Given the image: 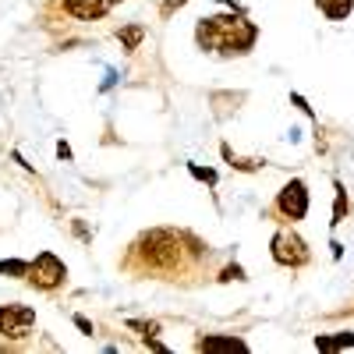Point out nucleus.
Here are the masks:
<instances>
[{
  "mask_svg": "<svg viewBox=\"0 0 354 354\" xmlns=\"http://www.w3.org/2000/svg\"><path fill=\"white\" fill-rule=\"evenodd\" d=\"M121 270L131 277H145V280L198 283L213 270V248L188 230L156 227L131 241L128 255L121 259Z\"/></svg>",
  "mask_w": 354,
  "mask_h": 354,
  "instance_id": "obj_1",
  "label": "nucleus"
},
{
  "mask_svg": "<svg viewBox=\"0 0 354 354\" xmlns=\"http://www.w3.org/2000/svg\"><path fill=\"white\" fill-rule=\"evenodd\" d=\"M255 36H259L255 25L241 15H213V18H202L195 28L198 46L209 53H223V57L248 53L255 46Z\"/></svg>",
  "mask_w": 354,
  "mask_h": 354,
  "instance_id": "obj_2",
  "label": "nucleus"
},
{
  "mask_svg": "<svg viewBox=\"0 0 354 354\" xmlns=\"http://www.w3.org/2000/svg\"><path fill=\"white\" fill-rule=\"evenodd\" d=\"M270 255H273L277 266H287V270H301V266H308V259H312L308 245L301 241V234H294V230H287V227L273 234Z\"/></svg>",
  "mask_w": 354,
  "mask_h": 354,
  "instance_id": "obj_3",
  "label": "nucleus"
},
{
  "mask_svg": "<svg viewBox=\"0 0 354 354\" xmlns=\"http://www.w3.org/2000/svg\"><path fill=\"white\" fill-rule=\"evenodd\" d=\"M28 283H32L36 290H57V287H64V280H68V266L57 259L53 252H43V255H36V262H28Z\"/></svg>",
  "mask_w": 354,
  "mask_h": 354,
  "instance_id": "obj_4",
  "label": "nucleus"
},
{
  "mask_svg": "<svg viewBox=\"0 0 354 354\" xmlns=\"http://www.w3.org/2000/svg\"><path fill=\"white\" fill-rule=\"evenodd\" d=\"M273 213L280 216V220H287V223H298V220H305V213H308V185L305 181H287L283 188H280V195H277V202H273Z\"/></svg>",
  "mask_w": 354,
  "mask_h": 354,
  "instance_id": "obj_5",
  "label": "nucleus"
},
{
  "mask_svg": "<svg viewBox=\"0 0 354 354\" xmlns=\"http://www.w3.org/2000/svg\"><path fill=\"white\" fill-rule=\"evenodd\" d=\"M36 330V312L28 308V305H0V337H8V340H25V337H32Z\"/></svg>",
  "mask_w": 354,
  "mask_h": 354,
  "instance_id": "obj_6",
  "label": "nucleus"
},
{
  "mask_svg": "<svg viewBox=\"0 0 354 354\" xmlns=\"http://www.w3.org/2000/svg\"><path fill=\"white\" fill-rule=\"evenodd\" d=\"M113 0H61V11L75 21H96L110 11Z\"/></svg>",
  "mask_w": 354,
  "mask_h": 354,
  "instance_id": "obj_7",
  "label": "nucleus"
},
{
  "mask_svg": "<svg viewBox=\"0 0 354 354\" xmlns=\"http://www.w3.org/2000/svg\"><path fill=\"white\" fill-rule=\"evenodd\" d=\"M195 347L198 351H248V344L241 337H202Z\"/></svg>",
  "mask_w": 354,
  "mask_h": 354,
  "instance_id": "obj_8",
  "label": "nucleus"
},
{
  "mask_svg": "<svg viewBox=\"0 0 354 354\" xmlns=\"http://www.w3.org/2000/svg\"><path fill=\"white\" fill-rule=\"evenodd\" d=\"M315 8L326 15L330 21H344V18H351V11H354V0H315Z\"/></svg>",
  "mask_w": 354,
  "mask_h": 354,
  "instance_id": "obj_9",
  "label": "nucleus"
},
{
  "mask_svg": "<svg viewBox=\"0 0 354 354\" xmlns=\"http://www.w3.org/2000/svg\"><path fill=\"white\" fill-rule=\"evenodd\" d=\"M117 36H121V43H124L128 50H138V43H142V28H138V25H135V28H121Z\"/></svg>",
  "mask_w": 354,
  "mask_h": 354,
  "instance_id": "obj_10",
  "label": "nucleus"
},
{
  "mask_svg": "<svg viewBox=\"0 0 354 354\" xmlns=\"http://www.w3.org/2000/svg\"><path fill=\"white\" fill-rule=\"evenodd\" d=\"M354 344V337L351 333H344V337H337V340H319V347L322 351H333V347H351Z\"/></svg>",
  "mask_w": 354,
  "mask_h": 354,
  "instance_id": "obj_11",
  "label": "nucleus"
},
{
  "mask_svg": "<svg viewBox=\"0 0 354 354\" xmlns=\"http://www.w3.org/2000/svg\"><path fill=\"white\" fill-rule=\"evenodd\" d=\"M0 273H28V262H0Z\"/></svg>",
  "mask_w": 354,
  "mask_h": 354,
  "instance_id": "obj_12",
  "label": "nucleus"
},
{
  "mask_svg": "<svg viewBox=\"0 0 354 354\" xmlns=\"http://www.w3.org/2000/svg\"><path fill=\"white\" fill-rule=\"evenodd\" d=\"M220 280H245V273H241V266H227L223 270V277Z\"/></svg>",
  "mask_w": 354,
  "mask_h": 354,
  "instance_id": "obj_13",
  "label": "nucleus"
},
{
  "mask_svg": "<svg viewBox=\"0 0 354 354\" xmlns=\"http://www.w3.org/2000/svg\"><path fill=\"white\" fill-rule=\"evenodd\" d=\"M192 174H195V177H205V181H209V185L216 181V174H213V170H202V167H192Z\"/></svg>",
  "mask_w": 354,
  "mask_h": 354,
  "instance_id": "obj_14",
  "label": "nucleus"
}]
</instances>
